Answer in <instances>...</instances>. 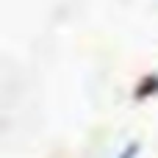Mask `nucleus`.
Segmentation results:
<instances>
[{"mask_svg":"<svg viewBox=\"0 0 158 158\" xmlns=\"http://www.w3.org/2000/svg\"><path fill=\"white\" fill-rule=\"evenodd\" d=\"M136 100H147V97H156L158 94V75H147L142 78V83L136 86Z\"/></svg>","mask_w":158,"mask_h":158,"instance_id":"nucleus-1","label":"nucleus"},{"mask_svg":"<svg viewBox=\"0 0 158 158\" xmlns=\"http://www.w3.org/2000/svg\"><path fill=\"white\" fill-rule=\"evenodd\" d=\"M136 153H139V144L133 142V144H128V147H125V153H122L119 158H136Z\"/></svg>","mask_w":158,"mask_h":158,"instance_id":"nucleus-2","label":"nucleus"}]
</instances>
